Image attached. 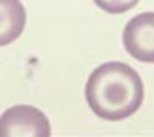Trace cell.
Wrapping results in <instances>:
<instances>
[{"mask_svg":"<svg viewBox=\"0 0 154 137\" xmlns=\"http://www.w3.org/2000/svg\"><path fill=\"white\" fill-rule=\"evenodd\" d=\"M145 88L139 72L125 62H105L88 77L85 99L91 111L109 122L125 120L143 103Z\"/></svg>","mask_w":154,"mask_h":137,"instance_id":"1","label":"cell"},{"mask_svg":"<svg viewBox=\"0 0 154 137\" xmlns=\"http://www.w3.org/2000/svg\"><path fill=\"white\" fill-rule=\"evenodd\" d=\"M46 114L31 105H16L0 116V137H49Z\"/></svg>","mask_w":154,"mask_h":137,"instance_id":"2","label":"cell"},{"mask_svg":"<svg viewBox=\"0 0 154 137\" xmlns=\"http://www.w3.org/2000/svg\"><path fill=\"white\" fill-rule=\"evenodd\" d=\"M123 46L139 62L152 63L154 60V14L151 11L134 16L125 25Z\"/></svg>","mask_w":154,"mask_h":137,"instance_id":"3","label":"cell"},{"mask_svg":"<svg viewBox=\"0 0 154 137\" xmlns=\"http://www.w3.org/2000/svg\"><path fill=\"white\" fill-rule=\"evenodd\" d=\"M26 25V9L20 0H0V46L11 45Z\"/></svg>","mask_w":154,"mask_h":137,"instance_id":"4","label":"cell"},{"mask_svg":"<svg viewBox=\"0 0 154 137\" xmlns=\"http://www.w3.org/2000/svg\"><path fill=\"white\" fill-rule=\"evenodd\" d=\"M93 2L108 14H123L133 9L139 3V0H93Z\"/></svg>","mask_w":154,"mask_h":137,"instance_id":"5","label":"cell"}]
</instances>
